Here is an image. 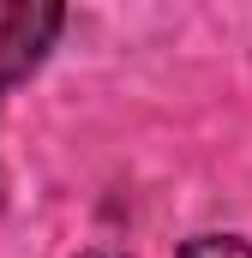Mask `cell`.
Wrapping results in <instances>:
<instances>
[{"label": "cell", "instance_id": "obj_1", "mask_svg": "<svg viewBox=\"0 0 252 258\" xmlns=\"http://www.w3.org/2000/svg\"><path fill=\"white\" fill-rule=\"evenodd\" d=\"M60 0H0V90L42 66V54L60 36Z\"/></svg>", "mask_w": 252, "mask_h": 258}, {"label": "cell", "instance_id": "obj_2", "mask_svg": "<svg viewBox=\"0 0 252 258\" xmlns=\"http://www.w3.org/2000/svg\"><path fill=\"white\" fill-rule=\"evenodd\" d=\"M174 258H252V240H240V234H198Z\"/></svg>", "mask_w": 252, "mask_h": 258}, {"label": "cell", "instance_id": "obj_3", "mask_svg": "<svg viewBox=\"0 0 252 258\" xmlns=\"http://www.w3.org/2000/svg\"><path fill=\"white\" fill-rule=\"evenodd\" d=\"M78 258H120V252H108V246H90V252H78Z\"/></svg>", "mask_w": 252, "mask_h": 258}]
</instances>
